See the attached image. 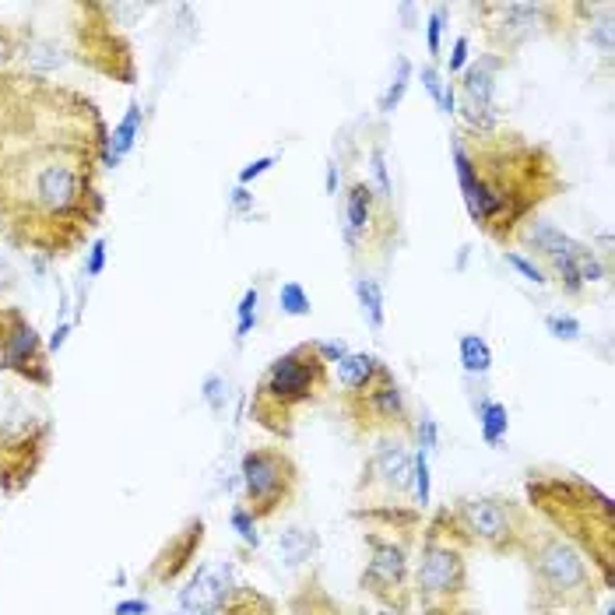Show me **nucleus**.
<instances>
[{
	"mask_svg": "<svg viewBox=\"0 0 615 615\" xmlns=\"http://www.w3.org/2000/svg\"><path fill=\"white\" fill-rule=\"evenodd\" d=\"M503 261L520 275L524 281H531V285H549V278H545V271L531 261V257H524V253H517V250H503Z\"/></svg>",
	"mask_w": 615,
	"mask_h": 615,
	"instance_id": "29",
	"label": "nucleus"
},
{
	"mask_svg": "<svg viewBox=\"0 0 615 615\" xmlns=\"http://www.w3.org/2000/svg\"><path fill=\"white\" fill-rule=\"evenodd\" d=\"M419 81H422V88H426V96L440 106V96H444V85H447V78L436 71V63H426L422 71H419Z\"/></svg>",
	"mask_w": 615,
	"mask_h": 615,
	"instance_id": "34",
	"label": "nucleus"
},
{
	"mask_svg": "<svg viewBox=\"0 0 615 615\" xmlns=\"http://www.w3.org/2000/svg\"><path fill=\"white\" fill-rule=\"evenodd\" d=\"M278 313L285 317H310L313 313V303H310V292L299 285V281H285L278 288Z\"/></svg>",
	"mask_w": 615,
	"mask_h": 615,
	"instance_id": "22",
	"label": "nucleus"
},
{
	"mask_svg": "<svg viewBox=\"0 0 615 615\" xmlns=\"http://www.w3.org/2000/svg\"><path fill=\"white\" fill-rule=\"evenodd\" d=\"M461 591H464V556L457 542L429 528L422 560L415 569V598L426 605V612H444V609H453V598Z\"/></svg>",
	"mask_w": 615,
	"mask_h": 615,
	"instance_id": "5",
	"label": "nucleus"
},
{
	"mask_svg": "<svg viewBox=\"0 0 615 615\" xmlns=\"http://www.w3.org/2000/svg\"><path fill=\"white\" fill-rule=\"evenodd\" d=\"M545 331L556 341H580V335H584V328H580V320L573 313H549L545 317Z\"/></svg>",
	"mask_w": 615,
	"mask_h": 615,
	"instance_id": "28",
	"label": "nucleus"
},
{
	"mask_svg": "<svg viewBox=\"0 0 615 615\" xmlns=\"http://www.w3.org/2000/svg\"><path fill=\"white\" fill-rule=\"evenodd\" d=\"M447 7L444 4H436L433 11H429V18H426V50H429V56L433 60H440L444 56V29H447Z\"/></svg>",
	"mask_w": 615,
	"mask_h": 615,
	"instance_id": "25",
	"label": "nucleus"
},
{
	"mask_svg": "<svg viewBox=\"0 0 615 615\" xmlns=\"http://www.w3.org/2000/svg\"><path fill=\"white\" fill-rule=\"evenodd\" d=\"M612 32H615V25H612V14H609V7H605V14H602V21L598 25H591V43L602 50L605 56H612L615 50V43H612Z\"/></svg>",
	"mask_w": 615,
	"mask_h": 615,
	"instance_id": "30",
	"label": "nucleus"
},
{
	"mask_svg": "<svg viewBox=\"0 0 615 615\" xmlns=\"http://www.w3.org/2000/svg\"><path fill=\"white\" fill-rule=\"evenodd\" d=\"M229 524H232V531L243 538V545H250V549H257L261 545V531H257V517L246 510V506H232V513H229Z\"/></svg>",
	"mask_w": 615,
	"mask_h": 615,
	"instance_id": "26",
	"label": "nucleus"
},
{
	"mask_svg": "<svg viewBox=\"0 0 615 615\" xmlns=\"http://www.w3.org/2000/svg\"><path fill=\"white\" fill-rule=\"evenodd\" d=\"M106 271V243L103 239H96L92 246H88V261H85V278H99Z\"/></svg>",
	"mask_w": 615,
	"mask_h": 615,
	"instance_id": "35",
	"label": "nucleus"
},
{
	"mask_svg": "<svg viewBox=\"0 0 615 615\" xmlns=\"http://www.w3.org/2000/svg\"><path fill=\"white\" fill-rule=\"evenodd\" d=\"M18 179H21V194H29L32 212L46 219H63L85 201L88 159L71 148H54V152L32 155V162L21 166Z\"/></svg>",
	"mask_w": 615,
	"mask_h": 615,
	"instance_id": "2",
	"label": "nucleus"
},
{
	"mask_svg": "<svg viewBox=\"0 0 615 615\" xmlns=\"http://www.w3.org/2000/svg\"><path fill=\"white\" fill-rule=\"evenodd\" d=\"M201 397H204V404H208L215 415H222L225 404H229V380H225L222 373L204 377V384H201Z\"/></svg>",
	"mask_w": 615,
	"mask_h": 615,
	"instance_id": "27",
	"label": "nucleus"
},
{
	"mask_svg": "<svg viewBox=\"0 0 615 615\" xmlns=\"http://www.w3.org/2000/svg\"><path fill=\"white\" fill-rule=\"evenodd\" d=\"M359 489H377L384 496V503L411 493V453H408V447H401L397 440L380 444L362 471Z\"/></svg>",
	"mask_w": 615,
	"mask_h": 615,
	"instance_id": "9",
	"label": "nucleus"
},
{
	"mask_svg": "<svg viewBox=\"0 0 615 615\" xmlns=\"http://www.w3.org/2000/svg\"><path fill=\"white\" fill-rule=\"evenodd\" d=\"M275 162H278V155H261V159L246 162V166L239 169V176H236V179H239L236 187H250L253 179H261L264 172H271V169H275Z\"/></svg>",
	"mask_w": 615,
	"mask_h": 615,
	"instance_id": "31",
	"label": "nucleus"
},
{
	"mask_svg": "<svg viewBox=\"0 0 615 615\" xmlns=\"http://www.w3.org/2000/svg\"><path fill=\"white\" fill-rule=\"evenodd\" d=\"M478 429H482V440L486 447H500L510 433V411H506L503 401H482L478 408Z\"/></svg>",
	"mask_w": 615,
	"mask_h": 615,
	"instance_id": "19",
	"label": "nucleus"
},
{
	"mask_svg": "<svg viewBox=\"0 0 615 615\" xmlns=\"http://www.w3.org/2000/svg\"><path fill=\"white\" fill-rule=\"evenodd\" d=\"M531 569L545 602H556L562 609L594 605V573L569 538L545 535L531 549Z\"/></svg>",
	"mask_w": 615,
	"mask_h": 615,
	"instance_id": "3",
	"label": "nucleus"
},
{
	"mask_svg": "<svg viewBox=\"0 0 615 615\" xmlns=\"http://www.w3.org/2000/svg\"><path fill=\"white\" fill-rule=\"evenodd\" d=\"M11 54H14V43H11L7 36H0V63H4V60H11Z\"/></svg>",
	"mask_w": 615,
	"mask_h": 615,
	"instance_id": "43",
	"label": "nucleus"
},
{
	"mask_svg": "<svg viewBox=\"0 0 615 615\" xmlns=\"http://www.w3.org/2000/svg\"><path fill=\"white\" fill-rule=\"evenodd\" d=\"M229 204H232V212H236V215H250L257 201H253V194H250L246 187H236V190L229 194Z\"/></svg>",
	"mask_w": 615,
	"mask_h": 615,
	"instance_id": "37",
	"label": "nucleus"
},
{
	"mask_svg": "<svg viewBox=\"0 0 615 615\" xmlns=\"http://www.w3.org/2000/svg\"><path fill=\"white\" fill-rule=\"evenodd\" d=\"M419 450H426V453H436L440 450V422L433 415H422L419 419Z\"/></svg>",
	"mask_w": 615,
	"mask_h": 615,
	"instance_id": "32",
	"label": "nucleus"
},
{
	"mask_svg": "<svg viewBox=\"0 0 615 615\" xmlns=\"http://www.w3.org/2000/svg\"><path fill=\"white\" fill-rule=\"evenodd\" d=\"M453 520L461 524V531L489 549H517L520 538L528 535L520 524V513L503 500L493 496H468L453 510Z\"/></svg>",
	"mask_w": 615,
	"mask_h": 615,
	"instance_id": "6",
	"label": "nucleus"
},
{
	"mask_svg": "<svg viewBox=\"0 0 615 615\" xmlns=\"http://www.w3.org/2000/svg\"><path fill=\"white\" fill-rule=\"evenodd\" d=\"M324 190L335 197L337 194V166L335 162H328V172H324Z\"/></svg>",
	"mask_w": 615,
	"mask_h": 615,
	"instance_id": "42",
	"label": "nucleus"
},
{
	"mask_svg": "<svg viewBox=\"0 0 615 615\" xmlns=\"http://www.w3.org/2000/svg\"><path fill=\"white\" fill-rule=\"evenodd\" d=\"M370 172H373V194H377V201L384 204V208H391L394 204V183H391V172H387V152H384V145H373V152H370Z\"/></svg>",
	"mask_w": 615,
	"mask_h": 615,
	"instance_id": "21",
	"label": "nucleus"
},
{
	"mask_svg": "<svg viewBox=\"0 0 615 615\" xmlns=\"http://www.w3.org/2000/svg\"><path fill=\"white\" fill-rule=\"evenodd\" d=\"M303 615H345V612L335 609L328 598H317V602H310V612H303Z\"/></svg>",
	"mask_w": 615,
	"mask_h": 615,
	"instance_id": "41",
	"label": "nucleus"
},
{
	"mask_svg": "<svg viewBox=\"0 0 615 615\" xmlns=\"http://www.w3.org/2000/svg\"><path fill=\"white\" fill-rule=\"evenodd\" d=\"M352 292H355V303H359V313L362 320L373 328V331H384L387 324V299H384V285L370 275H359L352 281Z\"/></svg>",
	"mask_w": 615,
	"mask_h": 615,
	"instance_id": "17",
	"label": "nucleus"
},
{
	"mask_svg": "<svg viewBox=\"0 0 615 615\" xmlns=\"http://www.w3.org/2000/svg\"><path fill=\"white\" fill-rule=\"evenodd\" d=\"M366 545H370V562L362 569V587H370V594L380 605L404 612V605H408V594H404V587H408V553H404V545L401 542H384L377 535H370Z\"/></svg>",
	"mask_w": 615,
	"mask_h": 615,
	"instance_id": "7",
	"label": "nucleus"
},
{
	"mask_svg": "<svg viewBox=\"0 0 615 615\" xmlns=\"http://www.w3.org/2000/svg\"><path fill=\"white\" fill-rule=\"evenodd\" d=\"M468 63H471V39H468V36H457V39H453V50H450L447 78H457Z\"/></svg>",
	"mask_w": 615,
	"mask_h": 615,
	"instance_id": "33",
	"label": "nucleus"
},
{
	"mask_svg": "<svg viewBox=\"0 0 615 615\" xmlns=\"http://www.w3.org/2000/svg\"><path fill=\"white\" fill-rule=\"evenodd\" d=\"M397 14H401V18H404V25L411 29V14H415V4H401V7H397Z\"/></svg>",
	"mask_w": 615,
	"mask_h": 615,
	"instance_id": "44",
	"label": "nucleus"
},
{
	"mask_svg": "<svg viewBox=\"0 0 615 615\" xmlns=\"http://www.w3.org/2000/svg\"><path fill=\"white\" fill-rule=\"evenodd\" d=\"M380 366H384V362H380L377 355H370V352H348V355L337 362V384H341L348 394H362L370 384H373V377H377Z\"/></svg>",
	"mask_w": 615,
	"mask_h": 615,
	"instance_id": "15",
	"label": "nucleus"
},
{
	"mask_svg": "<svg viewBox=\"0 0 615 615\" xmlns=\"http://www.w3.org/2000/svg\"><path fill=\"white\" fill-rule=\"evenodd\" d=\"M71 331H74V324H67V320H63V324H56V331L50 335L46 348H50V352H60V348L67 345V335H71Z\"/></svg>",
	"mask_w": 615,
	"mask_h": 615,
	"instance_id": "40",
	"label": "nucleus"
},
{
	"mask_svg": "<svg viewBox=\"0 0 615 615\" xmlns=\"http://www.w3.org/2000/svg\"><path fill=\"white\" fill-rule=\"evenodd\" d=\"M377 615H404V612H397V609H387V605H380V609H377Z\"/></svg>",
	"mask_w": 615,
	"mask_h": 615,
	"instance_id": "45",
	"label": "nucleus"
},
{
	"mask_svg": "<svg viewBox=\"0 0 615 615\" xmlns=\"http://www.w3.org/2000/svg\"><path fill=\"white\" fill-rule=\"evenodd\" d=\"M352 397L362 401V419L370 415V419H377V422H384V426H404V422H408L404 391H401V384L394 380V373L387 366H380L377 377H373V384H370L362 394H352Z\"/></svg>",
	"mask_w": 615,
	"mask_h": 615,
	"instance_id": "11",
	"label": "nucleus"
},
{
	"mask_svg": "<svg viewBox=\"0 0 615 615\" xmlns=\"http://www.w3.org/2000/svg\"><path fill=\"white\" fill-rule=\"evenodd\" d=\"M440 112L444 116H453L457 112V85L447 78V85H444V96H440Z\"/></svg>",
	"mask_w": 615,
	"mask_h": 615,
	"instance_id": "39",
	"label": "nucleus"
},
{
	"mask_svg": "<svg viewBox=\"0 0 615 615\" xmlns=\"http://www.w3.org/2000/svg\"><path fill=\"white\" fill-rule=\"evenodd\" d=\"M148 612H152V605L145 598H127V602H120L112 609V615H148Z\"/></svg>",
	"mask_w": 615,
	"mask_h": 615,
	"instance_id": "38",
	"label": "nucleus"
},
{
	"mask_svg": "<svg viewBox=\"0 0 615 615\" xmlns=\"http://www.w3.org/2000/svg\"><path fill=\"white\" fill-rule=\"evenodd\" d=\"M411 493H415V503L422 510L433 503V475H429V453L426 450H415V457H411Z\"/></svg>",
	"mask_w": 615,
	"mask_h": 615,
	"instance_id": "23",
	"label": "nucleus"
},
{
	"mask_svg": "<svg viewBox=\"0 0 615 615\" xmlns=\"http://www.w3.org/2000/svg\"><path fill=\"white\" fill-rule=\"evenodd\" d=\"M313 352H317L324 362H335V366H337V362H341V359H345L352 348H348L341 337H331V341H313Z\"/></svg>",
	"mask_w": 615,
	"mask_h": 615,
	"instance_id": "36",
	"label": "nucleus"
},
{
	"mask_svg": "<svg viewBox=\"0 0 615 615\" xmlns=\"http://www.w3.org/2000/svg\"><path fill=\"white\" fill-rule=\"evenodd\" d=\"M141 120H145L141 106L130 103L127 112H123V120L112 127V134L106 137V152H103V162H106V166H116V162L127 159V152H130V148L137 145V137H141Z\"/></svg>",
	"mask_w": 615,
	"mask_h": 615,
	"instance_id": "14",
	"label": "nucleus"
},
{
	"mask_svg": "<svg viewBox=\"0 0 615 615\" xmlns=\"http://www.w3.org/2000/svg\"><path fill=\"white\" fill-rule=\"evenodd\" d=\"M0 366L4 370H18L29 377L32 362H43V341L36 335L32 324H25L18 313H11V328L0 331Z\"/></svg>",
	"mask_w": 615,
	"mask_h": 615,
	"instance_id": "13",
	"label": "nucleus"
},
{
	"mask_svg": "<svg viewBox=\"0 0 615 615\" xmlns=\"http://www.w3.org/2000/svg\"><path fill=\"white\" fill-rule=\"evenodd\" d=\"M520 236L542 253V261L553 268V275L560 278L566 295H580V292H584V285L577 278V261H580V253L587 250L584 243H577L573 236H566L562 229H556L553 222H542V219L524 222Z\"/></svg>",
	"mask_w": 615,
	"mask_h": 615,
	"instance_id": "8",
	"label": "nucleus"
},
{
	"mask_svg": "<svg viewBox=\"0 0 615 615\" xmlns=\"http://www.w3.org/2000/svg\"><path fill=\"white\" fill-rule=\"evenodd\" d=\"M257 306H261V288H246L236 306V341H246L257 328Z\"/></svg>",
	"mask_w": 615,
	"mask_h": 615,
	"instance_id": "24",
	"label": "nucleus"
},
{
	"mask_svg": "<svg viewBox=\"0 0 615 615\" xmlns=\"http://www.w3.org/2000/svg\"><path fill=\"white\" fill-rule=\"evenodd\" d=\"M275 549H278V560L295 569L320 553V538L317 531H306V528H285L275 538Z\"/></svg>",
	"mask_w": 615,
	"mask_h": 615,
	"instance_id": "16",
	"label": "nucleus"
},
{
	"mask_svg": "<svg viewBox=\"0 0 615 615\" xmlns=\"http://www.w3.org/2000/svg\"><path fill=\"white\" fill-rule=\"evenodd\" d=\"M232 598V569L225 562H204L179 587V609L187 615H219Z\"/></svg>",
	"mask_w": 615,
	"mask_h": 615,
	"instance_id": "10",
	"label": "nucleus"
},
{
	"mask_svg": "<svg viewBox=\"0 0 615 615\" xmlns=\"http://www.w3.org/2000/svg\"><path fill=\"white\" fill-rule=\"evenodd\" d=\"M377 225V194L366 179H355L345 194V208H341V236L345 243L359 253V246L373 236Z\"/></svg>",
	"mask_w": 615,
	"mask_h": 615,
	"instance_id": "12",
	"label": "nucleus"
},
{
	"mask_svg": "<svg viewBox=\"0 0 615 615\" xmlns=\"http://www.w3.org/2000/svg\"><path fill=\"white\" fill-rule=\"evenodd\" d=\"M239 478H243V493L250 500V513L261 520V517H275L281 506L292 500L299 471L285 450L253 447L239 461Z\"/></svg>",
	"mask_w": 615,
	"mask_h": 615,
	"instance_id": "4",
	"label": "nucleus"
},
{
	"mask_svg": "<svg viewBox=\"0 0 615 615\" xmlns=\"http://www.w3.org/2000/svg\"><path fill=\"white\" fill-rule=\"evenodd\" d=\"M411 78H415V67H411V60H408V56H397V63H394L391 85H387V92H384V96H380V103H377L380 116H391V112L401 106V99H404V92H408Z\"/></svg>",
	"mask_w": 615,
	"mask_h": 615,
	"instance_id": "20",
	"label": "nucleus"
},
{
	"mask_svg": "<svg viewBox=\"0 0 615 615\" xmlns=\"http://www.w3.org/2000/svg\"><path fill=\"white\" fill-rule=\"evenodd\" d=\"M457 355H461V370L468 377H486L493 370V348L482 335H461Z\"/></svg>",
	"mask_w": 615,
	"mask_h": 615,
	"instance_id": "18",
	"label": "nucleus"
},
{
	"mask_svg": "<svg viewBox=\"0 0 615 615\" xmlns=\"http://www.w3.org/2000/svg\"><path fill=\"white\" fill-rule=\"evenodd\" d=\"M605 615H615V612H612V609H605Z\"/></svg>",
	"mask_w": 615,
	"mask_h": 615,
	"instance_id": "46",
	"label": "nucleus"
},
{
	"mask_svg": "<svg viewBox=\"0 0 615 615\" xmlns=\"http://www.w3.org/2000/svg\"><path fill=\"white\" fill-rule=\"evenodd\" d=\"M324 387H328V362L313 352V345H295L268 366L261 387L253 394V419L264 429L288 436L292 411L306 401H317Z\"/></svg>",
	"mask_w": 615,
	"mask_h": 615,
	"instance_id": "1",
	"label": "nucleus"
}]
</instances>
